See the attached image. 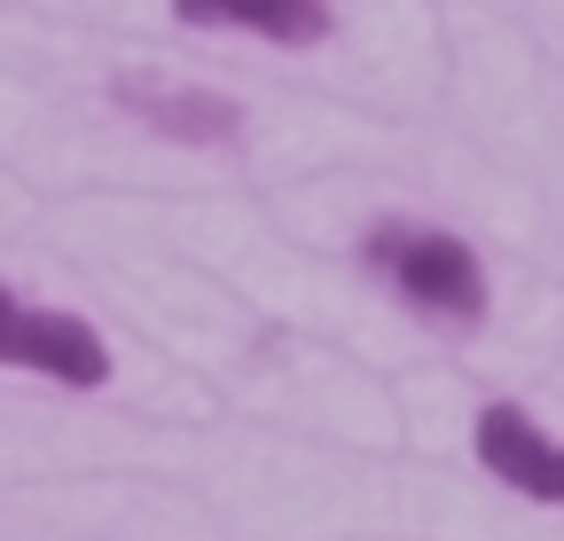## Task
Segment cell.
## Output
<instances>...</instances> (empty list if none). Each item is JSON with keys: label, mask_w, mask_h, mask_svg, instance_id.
<instances>
[{"label": "cell", "mask_w": 564, "mask_h": 541, "mask_svg": "<svg viewBox=\"0 0 564 541\" xmlns=\"http://www.w3.org/2000/svg\"><path fill=\"white\" fill-rule=\"evenodd\" d=\"M361 267L392 299H408L423 322H440V329H478L486 322V267H478V251L455 228L377 220L361 236Z\"/></svg>", "instance_id": "cell-1"}, {"label": "cell", "mask_w": 564, "mask_h": 541, "mask_svg": "<svg viewBox=\"0 0 564 541\" xmlns=\"http://www.w3.org/2000/svg\"><path fill=\"white\" fill-rule=\"evenodd\" d=\"M0 369H24V377H47L63 392H102L118 377L102 329L63 314V306H32L0 283Z\"/></svg>", "instance_id": "cell-2"}, {"label": "cell", "mask_w": 564, "mask_h": 541, "mask_svg": "<svg viewBox=\"0 0 564 541\" xmlns=\"http://www.w3.org/2000/svg\"><path fill=\"white\" fill-rule=\"evenodd\" d=\"M470 447L486 463V479H502L510 495L525 502H549L564 510V440H549L518 400H486L478 424H470Z\"/></svg>", "instance_id": "cell-3"}, {"label": "cell", "mask_w": 564, "mask_h": 541, "mask_svg": "<svg viewBox=\"0 0 564 541\" xmlns=\"http://www.w3.org/2000/svg\"><path fill=\"white\" fill-rule=\"evenodd\" d=\"M118 110L141 118L165 142H188V150H220L243 133V110L228 95H204V87H173V79H118Z\"/></svg>", "instance_id": "cell-4"}, {"label": "cell", "mask_w": 564, "mask_h": 541, "mask_svg": "<svg viewBox=\"0 0 564 541\" xmlns=\"http://www.w3.org/2000/svg\"><path fill=\"white\" fill-rule=\"evenodd\" d=\"M173 17L196 32H251L274 47L329 40V0H173Z\"/></svg>", "instance_id": "cell-5"}]
</instances>
